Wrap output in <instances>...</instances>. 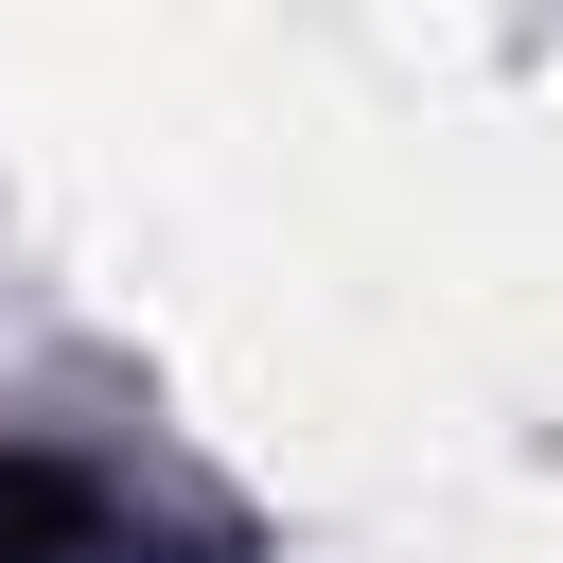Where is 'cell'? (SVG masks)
Wrapping results in <instances>:
<instances>
[{
	"label": "cell",
	"mask_w": 563,
	"mask_h": 563,
	"mask_svg": "<svg viewBox=\"0 0 563 563\" xmlns=\"http://www.w3.org/2000/svg\"><path fill=\"white\" fill-rule=\"evenodd\" d=\"M106 545H123L106 475L53 457V440H0V563H106Z\"/></svg>",
	"instance_id": "6da1fadb"
}]
</instances>
